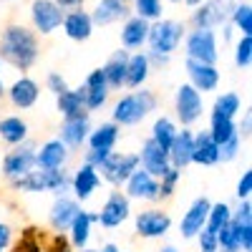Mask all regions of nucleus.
I'll list each match as a JSON object with an SVG mask.
<instances>
[{
    "mask_svg": "<svg viewBox=\"0 0 252 252\" xmlns=\"http://www.w3.org/2000/svg\"><path fill=\"white\" fill-rule=\"evenodd\" d=\"M235 5H237V0H204L202 5H197L199 10L192 15V20L197 28H215L224 23Z\"/></svg>",
    "mask_w": 252,
    "mask_h": 252,
    "instance_id": "nucleus-7",
    "label": "nucleus"
},
{
    "mask_svg": "<svg viewBox=\"0 0 252 252\" xmlns=\"http://www.w3.org/2000/svg\"><path fill=\"white\" fill-rule=\"evenodd\" d=\"M146 35H149V20H144L139 15L124 20V28H121V43H124V48H129V51L141 48L146 43Z\"/></svg>",
    "mask_w": 252,
    "mask_h": 252,
    "instance_id": "nucleus-20",
    "label": "nucleus"
},
{
    "mask_svg": "<svg viewBox=\"0 0 252 252\" xmlns=\"http://www.w3.org/2000/svg\"><path fill=\"white\" fill-rule=\"evenodd\" d=\"M5 94V89H3V81H0V96H3Z\"/></svg>",
    "mask_w": 252,
    "mask_h": 252,
    "instance_id": "nucleus-58",
    "label": "nucleus"
},
{
    "mask_svg": "<svg viewBox=\"0 0 252 252\" xmlns=\"http://www.w3.org/2000/svg\"><path fill=\"white\" fill-rule=\"evenodd\" d=\"M81 91H83V106H86V111L101 109L109 98V83H106V76H103V68L91 71Z\"/></svg>",
    "mask_w": 252,
    "mask_h": 252,
    "instance_id": "nucleus-11",
    "label": "nucleus"
},
{
    "mask_svg": "<svg viewBox=\"0 0 252 252\" xmlns=\"http://www.w3.org/2000/svg\"><path fill=\"white\" fill-rule=\"evenodd\" d=\"M136 166H139V154H114V152H109V157L103 159L96 169L103 174L106 182L124 184Z\"/></svg>",
    "mask_w": 252,
    "mask_h": 252,
    "instance_id": "nucleus-5",
    "label": "nucleus"
},
{
    "mask_svg": "<svg viewBox=\"0 0 252 252\" xmlns=\"http://www.w3.org/2000/svg\"><path fill=\"white\" fill-rule=\"evenodd\" d=\"M235 224V222H232ZM237 227V240H240V250L250 252L252 250V222L250 224H235Z\"/></svg>",
    "mask_w": 252,
    "mask_h": 252,
    "instance_id": "nucleus-46",
    "label": "nucleus"
},
{
    "mask_svg": "<svg viewBox=\"0 0 252 252\" xmlns=\"http://www.w3.org/2000/svg\"><path fill=\"white\" fill-rule=\"evenodd\" d=\"M172 220L166 212H159V209H149V212H141L136 215V232L146 240H154L169 232Z\"/></svg>",
    "mask_w": 252,
    "mask_h": 252,
    "instance_id": "nucleus-13",
    "label": "nucleus"
},
{
    "mask_svg": "<svg viewBox=\"0 0 252 252\" xmlns=\"http://www.w3.org/2000/svg\"><path fill=\"white\" fill-rule=\"evenodd\" d=\"M8 94H10V101L15 103L18 109H31L33 103L38 101L40 89H38V83L33 78H18L13 86H10Z\"/></svg>",
    "mask_w": 252,
    "mask_h": 252,
    "instance_id": "nucleus-27",
    "label": "nucleus"
},
{
    "mask_svg": "<svg viewBox=\"0 0 252 252\" xmlns=\"http://www.w3.org/2000/svg\"><path fill=\"white\" fill-rule=\"evenodd\" d=\"M10 245V227L8 224H0V252H5Z\"/></svg>",
    "mask_w": 252,
    "mask_h": 252,
    "instance_id": "nucleus-52",
    "label": "nucleus"
},
{
    "mask_svg": "<svg viewBox=\"0 0 252 252\" xmlns=\"http://www.w3.org/2000/svg\"><path fill=\"white\" fill-rule=\"evenodd\" d=\"M101 252H119V250H116V245H106V247H103Z\"/></svg>",
    "mask_w": 252,
    "mask_h": 252,
    "instance_id": "nucleus-56",
    "label": "nucleus"
},
{
    "mask_svg": "<svg viewBox=\"0 0 252 252\" xmlns=\"http://www.w3.org/2000/svg\"><path fill=\"white\" fill-rule=\"evenodd\" d=\"M89 116L86 114H81V116H71L63 121L61 126V141L66 144V146H81L83 141H86L89 136Z\"/></svg>",
    "mask_w": 252,
    "mask_h": 252,
    "instance_id": "nucleus-23",
    "label": "nucleus"
},
{
    "mask_svg": "<svg viewBox=\"0 0 252 252\" xmlns=\"http://www.w3.org/2000/svg\"><path fill=\"white\" fill-rule=\"evenodd\" d=\"M229 15H232V23L242 35H252V8H250V3H237Z\"/></svg>",
    "mask_w": 252,
    "mask_h": 252,
    "instance_id": "nucleus-38",
    "label": "nucleus"
},
{
    "mask_svg": "<svg viewBox=\"0 0 252 252\" xmlns=\"http://www.w3.org/2000/svg\"><path fill=\"white\" fill-rule=\"evenodd\" d=\"M13 252H40V245L33 240V229H28L26 237L15 245V250H13Z\"/></svg>",
    "mask_w": 252,
    "mask_h": 252,
    "instance_id": "nucleus-47",
    "label": "nucleus"
},
{
    "mask_svg": "<svg viewBox=\"0 0 252 252\" xmlns=\"http://www.w3.org/2000/svg\"><path fill=\"white\" fill-rule=\"evenodd\" d=\"M0 58L20 71H28L38 58V40L33 31L26 26H8L0 35Z\"/></svg>",
    "mask_w": 252,
    "mask_h": 252,
    "instance_id": "nucleus-1",
    "label": "nucleus"
},
{
    "mask_svg": "<svg viewBox=\"0 0 252 252\" xmlns=\"http://www.w3.org/2000/svg\"><path fill=\"white\" fill-rule=\"evenodd\" d=\"M209 207H212V202H209L207 197H199V199H194V204L187 209V215L182 217V224H179V229H182V237H197V232L204 227V222H207V215H209Z\"/></svg>",
    "mask_w": 252,
    "mask_h": 252,
    "instance_id": "nucleus-16",
    "label": "nucleus"
},
{
    "mask_svg": "<svg viewBox=\"0 0 252 252\" xmlns=\"http://www.w3.org/2000/svg\"><path fill=\"white\" fill-rule=\"evenodd\" d=\"M48 89L58 96V94H63V91H68V83H66V78H63V76L51 73V76H48Z\"/></svg>",
    "mask_w": 252,
    "mask_h": 252,
    "instance_id": "nucleus-49",
    "label": "nucleus"
},
{
    "mask_svg": "<svg viewBox=\"0 0 252 252\" xmlns=\"http://www.w3.org/2000/svg\"><path fill=\"white\" fill-rule=\"evenodd\" d=\"M134 13L144 20H159L164 13L161 0H134Z\"/></svg>",
    "mask_w": 252,
    "mask_h": 252,
    "instance_id": "nucleus-39",
    "label": "nucleus"
},
{
    "mask_svg": "<svg viewBox=\"0 0 252 252\" xmlns=\"http://www.w3.org/2000/svg\"><path fill=\"white\" fill-rule=\"evenodd\" d=\"M63 31H66V35L71 38V40H89L91 38V33H94V20H91V15L89 13H83L81 8H76V10H71V13H66L63 15Z\"/></svg>",
    "mask_w": 252,
    "mask_h": 252,
    "instance_id": "nucleus-19",
    "label": "nucleus"
},
{
    "mask_svg": "<svg viewBox=\"0 0 252 252\" xmlns=\"http://www.w3.org/2000/svg\"><path fill=\"white\" fill-rule=\"evenodd\" d=\"M161 252H177V250H174V247H172V245H169V247H164V250H161Z\"/></svg>",
    "mask_w": 252,
    "mask_h": 252,
    "instance_id": "nucleus-57",
    "label": "nucleus"
},
{
    "mask_svg": "<svg viewBox=\"0 0 252 252\" xmlns=\"http://www.w3.org/2000/svg\"><path fill=\"white\" fill-rule=\"evenodd\" d=\"M131 212V207H129V197H124L121 192H114L106 204L101 207V212H98V222L103 227H119L126 217H129Z\"/></svg>",
    "mask_w": 252,
    "mask_h": 252,
    "instance_id": "nucleus-17",
    "label": "nucleus"
},
{
    "mask_svg": "<svg viewBox=\"0 0 252 252\" xmlns=\"http://www.w3.org/2000/svg\"><path fill=\"white\" fill-rule=\"evenodd\" d=\"M48 252H71V242H68L66 237H63V232H61V235H56V237H53V242H51Z\"/></svg>",
    "mask_w": 252,
    "mask_h": 252,
    "instance_id": "nucleus-50",
    "label": "nucleus"
},
{
    "mask_svg": "<svg viewBox=\"0 0 252 252\" xmlns=\"http://www.w3.org/2000/svg\"><path fill=\"white\" fill-rule=\"evenodd\" d=\"M98 222V215H89V212H83V209H78V215L73 217L71 222V242L81 250V247H86L89 245V237H91V224Z\"/></svg>",
    "mask_w": 252,
    "mask_h": 252,
    "instance_id": "nucleus-30",
    "label": "nucleus"
},
{
    "mask_svg": "<svg viewBox=\"0 0 252 252\" xmlns=\"http://www.w3.org/2000/svg\"><path fill=\"white\" fill-rule=\"evenodd\" d=\"M174 136H177V129H174V124L169 121V119H157L154 121V129H152V139L161 146V149H166L169 152V146H172V141H174Z\"/></svg>",
    "mask_w": 252,
    "mask_h": 252,
    "instance_id": "nucleus-36",
    "label": "nucleus"
},
{
    "mask_svg": "<svg viewBox=\"0 0 252 252\" xmlns=\"http://www.w3.org/2000/svg\"><path fill=\"white\" fill-rule=\"evenodd\" d=\"M126 61H129V53H126V51H116L109 58L106 66H103V76H106L109 89L126 86Z\"/></svg>",
    "mask_w": 252,
    "mask_h": 252,
    "instance_id": "nucleus-29",
    "label": "nucleus"
},
{
    "mask_svg": "<svg viewBox=\"0 0 252 252\" xmlns=\"http://www.w3.org/2000/svg\"><path fill=\"white\" fill-rule=\"evenodd\" d=\"M78 202L76 199H68V197H58L56 202H53V207H51V224L56 227V229H68L71 227V222H73V217L78 215Z\"/></svg>",
    "mask_w": 252,
    "mask_h": 252,
    "instance_id": "nucleus-26",
    "label": "nucleus"
},
{
    "mask_svg": "<svg viewBox=\"0 0 252 252\" xmlns=\"http://www.w3.org/2000/svg\"><path fill=\"white\" fill-rule=\"evenodd\" d=\"M28 134V124L18 116H8L0 121V139L8 141V144H20Z\"/></svg>",
    "mask_w": 252,
    "mask_h": 252,
    "instance_id": "nucleus-33",
    "label": "nucleus"
},
{
    "mask_svg": "<svg viewBox=\"0 0 252 252\" xmlns=\"http://www.w3.org/2000/svg\"><path fill=\"white\" fill-rule=\"evenodd\" d=\"M126 194L134 199H159V184L157 177H152L146 169H136L126 179Z\"/></svg>",
    "mask_w": 252,
    "mask_h": 252,
    "instance_id": "nucleus-12",
    "label": "nucleus"
},
{
    "mask_svg": "<svg viewBox=\"0 0 252 252\" xmlns=\"http://www.w3.org/2000/svg\"><path fill=\"white\" fill-rule=\"evenodd\" d=\"M235 63L240 68H247L252 63V35H242L235 48Z\"/></svg>",
    "mask_w": 252,
    "mask_h": 252,
    "instance_id": "nucleus-41",
    "label": "nucleus"
},
{
    "mask_svg": "<svg viewBox=\"0 0 252 252\" xmlns=\"http://www.w3.org/2000/svg\"><path fill=\"white\" fill-rule=\"evenodd\" d=\"M177 116L184 126L194 124L202 116V96L192 83H184L177 91Z\"/></svg>",
    "mask_w": 252,
    "mask_h": 252,
    "instance_id": "nucleus-10",
    "label": "nucleus"
},
{
    "mask_svg": "<svg viewBox=\"0 0 252 252\" xmlns=\"http://www.w3.org/2000/svg\"><path fill=\"white\" fill-rule=\"evenodd\" d=\"M187 56L202 63H217V38L212 28H197L187 35Z\"/></svg>",
    "mask_w": 252,
    "mask_h": 252,
    "instance_id": "nucleus-6",
    "label": "nucleus"
},
{
    "mask_svg": "<svg viewBox=\"0 0 252 252\" xmlns=\"http://www.w3.org/2000/svg\"><path fill=\"white\" fill-rule=\"evenodd\" d=\"M66 157H68L66 144H63L61 139H53V141L43 144V149L35 154V164L40 166V169H61Z\"/></svg>",
    "mask_w": 252,
    "mask_h": 252,
    "instance_id": "nucleus-25",
    "label": "nucleus"
},
{
    "mask_svg": "<svg viewBox=\"0 0 252 252\" xmlns=\"http://www.w3.org/2000/svg\"><path fill=\"white\" fill-rule=\"evenodd\" d=\"M169 3H179V0H169Z\"/></svg>",
    "mask_w": 252,
    "mask_h": 252,
    "instance_id": "nucleus-60",
    "label": "nucleus"
},
{
    "mask_svg": "<svg viewBox=\"0 0 252 252\" xmlns=\"http://www.w3.org/2000/svg\"><path fill=\"white\" fill-rule=\"evenodd\" d=\"M81 252H98V250H86V247H81Z\"/></svg>",
    "mask_w": 252,
    "mask_h": 252,
    "instance_id": "nucleus-59",
    "label": "nucleus"
},
{
    "mask_svg": "<svg viewBox=\"0 0 252 252\" xmlns=\"http://www.w3.org/2000/svg\"><path fill=\"white\" fill-rule=\"evenodd\" d=\"M15 189H23V192H61L68 187V177L66 172L61 169H40L38 172H28L23 177H15L13 179Z\"/></svg>",
    "mask_w": 252,
    "mask_h": 252,
    "instance_id": "nucleus-3",
    "label": "nucleus"
},
{
    "mask_svg": "<svg viewBox=\"0 0 252 252\" xmlns=\"http://www.w3.org/2000/svg\"><path fill=\"white\" fill-rule=\"evenodd\" d=\"M109 152H111V149H91V152L86 154V164H91V166H98L103 159L109 157Z\"/></svg>",
    "mask_w": 252,
    "mask_h": 252,
    "instance_id": "nucleus-51",
    "label": "nucleus"
},
{
    "mask_svg": "<svg viewBox=\"0 0 252 252\" xmlns=\"http://www.w3.org/2000/svg\"><path fill=\"white\" fill-rule=\"evenodd\" d=\"M73 192H76V197L83 202V199H89L96 189H98V184H101V177H98V169L96 166H91V164H83L81 169L76 172V177H73Z\"/></svg>",
    "mask_w": 252,
    "mask_h": 252,
    "instance_id": "nucleus-24",
    "label": "nucleus"
},
{
    "mask_svg": "<svg viewBox=\"0 0 252 252\" xmlns=\"http://www.w3.org/2000/svg\"><path fill=\"white\" fill-rule=\"evenodd\" d=\"M240 154V134H235L232 139H227L224 144H220V161H232Z\"/></svg>",
    "mask_w": 252,
    "mask_h": 252,
    "instance_id": "nucleus-43",
    "label": "nucleus"
},
{
    "mask_svg": "<svg viewBox=\"0 0 252 252\" xmlns=\"http://www.w3.org/2000/svg\"><path fill=\"white\" fill-rule=\"evenodd\" d=\"M250 194H252V172L247 169V172L242 174L240 184H237V197H240V199H247Z\"/></svg>",
    "mask_w": 252,
    "mask_h": 252,
    "instance_id": "nucleus-48",
    "label": "nucleus"
},
{
    "mask_svg": "<svg viewBox=\"0 0 252 252\" xmlns=\"http://www.w3.org/2000/svg\"><path fill=\"white\" fill-rule=\"evenodd\" d=\"M184 38V26L177 20H157L154 26H149V35H146V43H149L152 53H172Z\"/></svg>",
    "mask_w": 252,
    "mask_h": 252,
    "instance_id": "nucleus-4",
    "label": "nucleus"
},
{
    "mask_svg": "<svg viewBox=\"0 0 252 252\" xmlns=\"http://www.w3.org/2000/svg\"><path fill=\"white\" fill-rule=\"evenodd\" d=\"M237 111H240V96L237 94H222L215 101V114H222V116L232 119Z\"/></svg>",
    "mask_w": 252,
    "mask_h": 252,
    "instance_id": "nucleus-40",
    "label": "nucleus"
},
{
    "mask_svg": "<svg viewBox=\"0 0 252 252\" xmlns=\"http://www.w3.org/2000/svg\"><path fill=\"white\" fill-rule=\"evenodd\" d=\"M229 222H235V224H250V222H252V204H250L247 199H242L240 209H237V212H232Z\"/></svg>",
    "mask_w": 252,
    "mask_h": 252,
    "instance_id": "nucleus-45",
    "label": "nucleus"
},
{
    "mask_svg": "<svg viewBox=\"0 0 252 252\" xmlns=\"http://www.w3.org/2000/svg\"><path fill=\"white\" fill-rule=\"evenodd\" d=\"M217 250H222V252H242L240 240H237V227L232 222H227L217 232Z\"/></svg>",
    "mask_w": 252,
    "mask_h": 252,
    "instance_id": "nucleus-37",
    "label": "nucleus"
},
{
    "mask_svg": "<svg viewBox=\"0 0 252 252\" xmlns=\"http://www.w3.org/2000/svg\"><path fill=\"white\" fill-rule=\"evenodd\" d=\"M58 111L71 119V116H81V114H86V106H83V91L76 89V91H63L58 94Z\"/></svg>",
    "mask_w": 252,
    "mask_h": 252,
    "instance_id": "nucleus-31",
    "label": "nucleus"
},
{
    "mask_svg": "<svg viewBox=\"0 0 252 252\" xmlns=\"http://www.w3.org/2000/svg\"><path fill=\"white\" fill-rule=\"evenodd\" d=\"M139 164H141V169H146V172H149L152 177H157V179L172 166L169 152L161 149L154 139H146V141H144L141 154H139Z\"/></svg>",
    "mask_w": 252,
    "mask_h": 252,
    "instance_id": "nucleus-9",
    "label": "nucleus"
},
{
    "mask_svg": "<svg viewBox=\"0 0 252 252\" xmlns=\"http://www.w3.org/2000/svg\"><path fill=\"white\" fill-rule=\"evenodd\" d=\"M161 184H159V197H169L172 192H174V187H177V182H179V169L177 166H169L161 177Z\"/></svg>",
    "mask_w": 252,
    "mask_h": 252,
    "instance_id": "nucleus-42",
    "label": "nucleus"
},
{
    "mask_svg": "<svg viewBox=\"0 0 252 252\" xmlns=\"http://www.w3.org/2000/svg\"><path fill=\"white\" fill-rule=\"evenodd\" d=\"M149 71H152V61L146 53L129 56V61H126V86L139 89L146 81V76H149Z\"/></svg>",
    "mask_w": 252,
    "mask_h": 252,
    "instance_id": "nucleus-28",
    "label": "nucleus"
},
{
    "mask_svg": "<svg viewBox=\"0 0 252 252\" xmlns=\"http://www.w3.org/2000/svg\"><path fill=\"white\" fill-rule=\"evenodd\" d=\"M237 134V126L229 116H222V114H215L212 111V124H209V136H212L217 144H224L227 139H232Z\"/></svg>",
    "mask_w": 252,
    "mask_h": 252,
    "instance_id": "nucleus-34",
    "label": "nucleus"
},
{
    "mask_svg": "<svg viewBox=\"0 0 252 252\" xmlns=\"http://www.w3.org/2000/svg\"><path fill=\"white\" fill-rule=\"evenodd\" d=\"M31 15H33V26L43 35H48L63 23L66 10H61L53 0H35L33 8H31Z\"/></svg>",
    "mask_w": 252,
    "mask_h": 252,
    "instance_id": "nucleus-8",
    "label": "nucleus"
},
{
    "mask_svg": "<svg viewBox=\"0 0 252 252\" xmlns=\"http://www.w3.org/2000/svg\"><path fill=\"white\" fill-rule=\"evenodd\" d=\"M129 5L124 0H101V3L94 8L91 13V20L94 26H111V23H119V20H126L129 18Z\"/></svg>",
    "mask_w": 252,
    "mask_h": 252,
    "instance_id": "nucleus-18",
    "label": "nucleus"
},
{
    "mask_svg": "<svg viewBox=\"0 0 252 252\" xmlns=\"http://www.w3.org/2000/svg\"><path fill=\"white\" fill-rule=\"evenodd\" d=\"M202 3H204V0H184V5H189V8H197Z\"/></svg>",
    "mask_w": 252,
    "mask_h": 252,
    "instance_id": "nucleus-55",
    "label": "nucleus"
},
{
    "mask_svg": "<svg viewBox=\"0 0 252 252\" xmlns=\"http://www.w3.org/2000/svg\"><path fill=\"white\" fill-rule=\"evenodd\" d=\"M237 134H242L245 139L250 136V116H245V121L240 124V131H237Z\"/></svg>",
    "mask_w": 252,
    "mask_h": 252,
    "instance_id": "nucleus-54",
    "label": "nucleus"
},
{
    "mask_svg": "<svg viewBox=\"0 0 252 252\" xmlns=\"http://www.w3.org/2000/svg\"><path fill=\"white\" fill-rule=\"evenodd\" d=\"M199 237V252H217V235L215 232H209V229H199L197 232Z\"/></svg>",
    "mask_w": 252,
    "mask_h": 252,
    "instance_id": "nucleus-44",
    "label": "nucleus"
},
{
    "mask_svg": "<svg viewBox=\"0 0 252 252\" xmlns=\"http://www.w3.org/2000/svg\"><path fill=\"white\" fill-rule=\"evenodd\" d=\"M229 217H232V209H229L224 202L220 204H212L209 207V215H207V222H204V229H209V232H220V229L229 222Z\"/></svg>",
    "mask_w": 252,
    "mask_h": 252,
    "instance_id": "nucleus-35",
    "label": "nucleus"
},
{
    "mask_svg": "<svg viewBox=\"0 0 252 252\" xmlns=\"http://www.w3.org/2000/svg\"><path fill=\"white\" fill-rule=\"evenodd\" d=\"M157 106V96L152 91H136L124 96L116 106H114V124L121 126H134L139 124L149 111H154Z\"/></svg>",
    "mask_w": 252,
    "mask_h": 252,
    "instance_id": "nucleus-2",
    "label": "nucleus"
},
{
    "mask_svg": "<svg viewBox=\"0 0 252 252\" xmlns=\"http://www.w3.org/2000/svg\"><path fill=\"white\" fill-rule=\"evenodd\" d=\"M124 3H129V0H124Z\"/></svg>",
    "mask_w": 252,
    "mask_h": 252,
    "instance_id": "nucleus-61",
    "label": "nucleus"
},
{
    "mask_svg": "<svg viewBox=\"0 0 252 252\" xmlns=\"http://www.w3.org/2000/svg\"><path fill=\"white\" fill-rule=\"evenodd\" d=\"M35 166V146L33 144H26V146H18L15 152H10L3 161V172L5 177L15 179V177H23L28 174Z\"/></svg>",
    "mask_w": 252,
    "mask_h": 252,
    "instance_id": "nucleus-14",
    "label": "nucleus"
},
{
    "mask_svg": "<svg viewBox=\"0 0 252 252\" xmlns=\"http://www.w3.org/2000/svg\"><path fill=\"white\" fill-rule=\"evenodd\" d=\"M192 149H194V136L192 131H177L172 146H169V161L177 169H184L187 164H192Z\"/></svg>",
    "mask_w": 252,
    "mask_h": 252,
    "instance_id": "nucleus-22",
    "label": "nucleus"
},
{
    "mask_svg": "<svg viewBox=\"0 0 252 252\" xmlns=\"http://www.w3.org/2000/svg\"><path fill=\"white\" fill-rule=\"evenodd\" d=\"M187 73L192 78V86L197 91H215L220 83V71L215 68V63H202L194 58H187Z\"/></svg>",
    "mask_w": 252,
    "mask_h": 252,
    "instance_id": "nucleus-15",
    "label": "nucleus"
},
{
    "mask_svg": "<svg viewBox=\"0 0 252 252\" xmlns=\"http://www.w3.org/2000/svg\"><path fill=\"white\" fill-rule=\"evenodd\" d=\"M53 3L61 8V10H76L83 5V0H53Z\"/></svg>",
    "mask_w": 252,
    "mask_h": 252,
    "instance_id": "nucleus-53",
    "label": "nucleus"
},
{
    "mask_svg": "<svg viewBox=\"0 0 252 252\" xmlns=\"http://www.w3.org/2000/svg\"><path fill=\"white\" fill-rule=\"evenodd\" d=\"M86 139L91 144V149H114V144L119 139V124H101Z\"/></svg>",
    "mask_w": 252,
    "mask_h": 252,
    "instance_id": "nucleus-32",
    "label": "nucleus"
},
{
    "mask_svg": "<svg viewBox=\"0 0 252 252\" xmlns=\"http://www.w3.org/2000/svg\"><path fill=\"white\" fill-rule=\"evenodd\" d=\"M192 161L202 166H212L220 161V144L209 136V131H202L194 136V149H192Z\"/></svg>",
    "mask_w": 252,
    "mask_h": 252,
    "instance_id": "nucleus-21",
    "label": "nucleus"
}]
</instances>
